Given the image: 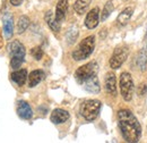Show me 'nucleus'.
I'll use <instances>...</instances> for the list:
<instances>
[{
	"label": "nucleus",
	"instance_id": "obj_8",
	"mask_svg": "<svg viewBox=\"0 0 147 143\" xmlns=\"http://www.w3.org/2000/svg\"><path fill=\"white\" fill-rule=\"evenodd\" d=\"M98 23H100V8L95 7L87 13L85 18V26L88 30H93L98 25Z\"/></svg>",
	"mask_w": 147,
	"mask_h": 143
},
{
	"label": "nucleus",
	"instance_id": "obj_14",
	"mask_svg": "<svg viewBox=\"0 0 147 143\" xmlns=\"http://www.w3.org/2000/svg\"><path fill=\"white\" fill-rule=\"evenodd\" d=\"M105 90L111 95L117 94V78L113 73H108L105 76Z\"/></svg>",
	"mask_w": 147,
	"mask_h": 143
},
{
	"label": "nucleus",
	"instance_id": "obj_25",
	"mask_svg": "<svg viewBox=\"0 0 147 143\" xmlns=\"http://www.w3.org/2000/svg\"><path fill=\"white\" fill-rule=\"evenodd\" d=\"M146 91H147V85L146 84H142L139 86V90H138V94L139 95H144L146 93Z\"/></svg>",
	"mask_w": 147,
	"mask_h": 143
},
{
	"label": "nucleus",
	"instance_id": "obj_26",
	"mask_svg": "<svg viewBox=\"0 0 147 143\" xmlns=\"http://www.w3.org/2000/svg\"><path fill=\"white\" fill-rule=\"evenodd\" d=\"M22 2H23V0H10V3H11L13 6H15V7L22 5Z\"/></svg>",
	"mask_w": 147,
	"mask_h": 143
},
{
	"label": "nucleus",
	"instance_id": "obj_5",
	"mask_svg": "<svg viewBox=\"0 0 147 143\" xmlns=\"http://www.w3.org/2000/svg\"><path fill=\"white\" fill-rule=\"evenodd\" d=\"M97 72H98L97 63L96 61H90V63L80 66L77 71L75 72V78L79 84H83L86 80L97 75Z\"/></svg>",
	"mask_w": 147,
	"mask_h": 143
},
{
	"label": "nucleus",
	"instance_id": "obj_22",
	"mask_svg": "<svg viewBox=\"0 0 147 143\" xmlns=\"http://www.w3.org/2000/svg\"><path fill=\"white\" fill-rule=\"evenodd\" d=\"M113 9H114V7H113V3H112L111 1H108V2L105 3L104 8H103V12L101 13V20H102V22L107 20V18H108L111 15V13L113 12Z\"/></svg>",
	"mask_w": 147,
	"mask_h": 143
},
{
	"label": "nucleus",
	"instance_id": "obj_12",
	"mask_svg": "<svg viewBox=\"0 0 147 143\" xmlns=\"http://www.w3.org/2000/svg\"><path fill=\"white\" fill-rule=\"evenodd\" d=\"M82 85L86 91H88L91 93H100V91H101V86H100V82H98L97 75L86 80Z\"/></svg>",
	"mask_w": 147,
	"mask_h": 143
},
{
	"label": "nucleus",
	"instance_id": "obj_13",
	"mask_svg": "<svg viewBox=\"0 0 147 143\" xmlns=\"http://www.w3.org/2000/svg\"><path fill=\"white\" fill-rule=\"evenodd\" d=\"M45 77V74L42 69H35V71L31 72V74L28 75V86L30 88H34L37 84L43 81Z\"/></svg>",
	"mask_w": 147,
	"mask_h": 143
},
{
	"label": "nucleus",
	"instance_id": "obj_7",
	"mask_svg": "<svg viewBox=\"0 0 147 143\" xmlns=\"http://www.w3.org/2000/svg\"><path fill=\"white\" fill-rule=\"evenodd\" d=\"M129 49L126 46H121L114 49L110 58V67L112 69H119L128 58Z\"/></svg>",
	"mask_w": 147,
	"mask_h": 143
},
{
	"label": "nucleus",
	"instance_id": "obj_16",
	"mask_svg": "<svg viewBox=\"0 0 147 143\" xmlns=\"http://www.w3.org/2000/svg\"><path fill=\"white\" fill-rule=\"evenodd\" d=\"M10 76H11V81H13L14 83H16L18 86L24 85L25 82H26V78L28 77L26 69H17L16 72L11 73Z\"/></svg>",
	"mask_w": 147,
	"mask_h": 143
},
{
	"label": "nucleus",
	"instance_id": "obj_4",
	"mask_svg": "<svg viewBox=\"0 0 147 143\" xmlns=\"http://www.w3.org/2000/svg\"><path fill=\"white\" fill-rule=\"evenodd\" d=\"M101 101L96 100V99H90V100H85L79 108V112L80 115L88 122H93L94 119L97 118L100 110H101Z\"/></svg>",
	"mask_w": 147,
	"mask_h": 143
},
{
	"label": "nucleus",
	"instance_id": "obj_21",
	"mask_svg": "<svg viewBox=\"0 0 147 143\" xmlns=\"http://www.w3.org/2000/svg\"><path fill=\"white\" fill-rule=\"evenodd\" d=\"M28 25H30V18L27 16H20L17 22V33L18 34L24 33L27 30Z\"/></svg>",
	"mask_w": 147,
	"mask_h": 143
},
{
	"label": "nucleus",
	"instance_id": "obj_1",
	"mask_svg": "<svg viewBox=\"0 0 147 143\" xmlns=\"http://www.w3.org/2000/svg\"><path fill=\"white\" fill-rule=\"evenodd\" d=\"M118 124L123 139L127 142L135 143L140 140L142 126L129 109H120L118 111Z\"/></svg>",
	"mask_w": 147,
	"mask_h": 143
},
{
	"label": "nucleus",
	"instance_id": "obj_2",
	"mask_svg": "<svg viewBox=\"0 0 147 143\" xmlns=\"http://www.w3.org/2000/svg\"><path fill=\"white\" fill-rule=\"evenodd\" d=\"M8 52L11 57L10 66L13 69H18L20 65L24 63L26 50L23 43H20L18 40H14L8 44Z\"/></svg>",
	"mask_w": 147,
	"mask_h": 143
},
{
	"label": "nucleus",
	"instance_id": "obj_15",
	"mask_svg": "<svg viewBox=\"0 0 147 143\" xmlns=\"http://www.w3.org/2000/svg\"><path fill=\"white\" fill-rule=\"evenodd\" d=\"M132 14H134V8H132V7H127V8H125V9L119 14V16L117 18L118 25H120V26L127 25L128 22L130 20V18H131V16H132Z\"/></svg>",
	"mask_w": 147,
	"mask_h": 143
},
{
	"label": "nucleus",
	"instance_id": "obj_10",
	"mask_svg": "<svg viewBox=\"0 0 147 143\" xmlns=\"http://www.w3.org/2000/svg\"><path fill=\"white\" fill-rule=\"evenodd\" d=\"M17 114L23 119H31L33 117V110L31 106L26 101H23V100L18 101L17 104Z\"/></svg>",
	"mask_w": 147,
	"mask_h": 143
},
{
	"label": "nucleus",
	"instance_id": "obj_11",
	"mask_svg": "<svg viewBox=\"0 0 147 143\" xmlns=\"http://www.w3.org/2000/svg\"><path fill=\"white\" fill-rule=\"evenodd\" d=\"M67 10H68V0H59L58 3H57V7H55V19L59 23H61L65 19L66 14H67Z\"/></svg>",
	"mask_w": 147,
	"mask_h": 143
},
{
	"label": "nucleus",
	"instance_id": "obj_18",
	"mask_svg": "<svg viewBox=\"0 0 147 143\" xmlns=\"http://www.w3.org/2000/svg\"><path fill=\"white\" fill-rule=\"evenodd\" d=\"M147 65V43L140 49L139 54L137 56V66L140 71H145Z\"/></svg>",
	"mask_w": 147,
	"mask_h": 143
},
{
	"label": "nucleus",
	"instance_id": "obj_24",
	"mask_svg": "<svg viewBox=\"0 0 147 143\" xmlns=\"http://www.w3.org/2000/svg\"><path fill=\"white\" fill-rule=\"evenodd\" d=\"M31 54H32L33 58H34L35 60H41L42 57H43V50H42L41 47H35V48H33V49L31 50Z\"/></svg>",
	"mask_w": 147,
	"mask_h": 143
},
{
	"label": "nucleus",
	"instance_id": "obj_9",
	"mask_svg": "<svg viewBox=\"0 0 147 143\" xmlns=\"http://www.w3.org/2000/svg\"><path fill=\"white\" fill-rule=\"evenodd\" d=\"M70 115L67 110L65 109H55L52 112H51V116H50V119L53 124H63L66 123L68 119H69Z\"/></svg>",
	"mask_w": 147,
	"mask_h": 143
},
{
	"label": "nucleus",
	"instance_id": "obj_3",
	"mask_svg": "<svg viewBox=\"0 0 147 143\" xmlns=\"http://www.w3.org/2000/svg\"><path fill=\"white\" fill-rule=\"evenodd\" d=\"M95 48V36L90 35L85 37L79 44L78 47L73 51V58L76 61H80V60H85L87 59L94 51Z\"/></svg>",
	"mask_w": 147,
	"mask_h": 143
},
{
	"label": "nucleus",
	"instance_id": "obj_6",
	"mask_svg": "<svg viewBox=\"0 0 147 143\" xmlns=\"http://www.w3.org/2000/svg\"><path fill=\"white\" fill-rule=\"evenodd\" d=\"M120 91L126 101H130L134 94V81L128 72H123L120 75Z\"/></svg>",
	"mask_w": 147,
	"mask_h": 143
},
{
	"label": "nucleus",
	"instance_id": "obj_20",
	"mask_svg": "<svg viewBox=\"0 0 147 143\" xmlns=\"http://www.w3.org/2000/svg\"><path fill=\"white\" fill-rule=\"evenodd\" d=\"M3 34L7 40H9L14 34V23L11 17L5 18L3 20Z\"/></svg>",
	"mask_w": 147,
	"mask_h": 143
},
{
	"label": "nucleus",
	"instance_id": "obj_17",
	"mask_svg": "<svg viewBox=\"0 0 147 143\" xmlns=\"http://www.w3.org/2000/svg\"><path fill=\"white\" fill-rule=\"evenodd\" d=\"M44 19H45L47 24L49 25V27H50L53 32H59V31H60L61 25H60V23L55 19V17L53 16V14H52V12H51V10H49V12H47V13H45Z\"/></svg>",
	"mask_w": 147,
	"mask_h": 143
},
{
	"label": "nucleus",
	"instance_id": "obj_23",
	"mask_svg": "<svg viewBox=\"0 0 147 143\" xmlns=\"http://www.w3.org/2000/svg\"><path fill=\"white\" fill-rule=\"evenodd\" d=\"M77 36H78V29L77 27H71L69 31H68V33H67V41H68V43H74L75 42V40L77 39Z\"/></svg>",
	"mask_w": 147,
	"mask_h": 143
},
{
	"label": "nucleus",
	"instance_id": "obj_19",
	"mask_svg": "<svg viewBox=\"0 0 147 143\" xmlns=\"http://www.w3.org/2000/svg\"><path fill=\"white\" fill-rule=\"evenodd\" d=\"M92 0H76L74 3V9L78 15H84L88 9Z\"/></svg>",
	"mask_w": 147,
	"mask_h": 143
}]
</instances>
